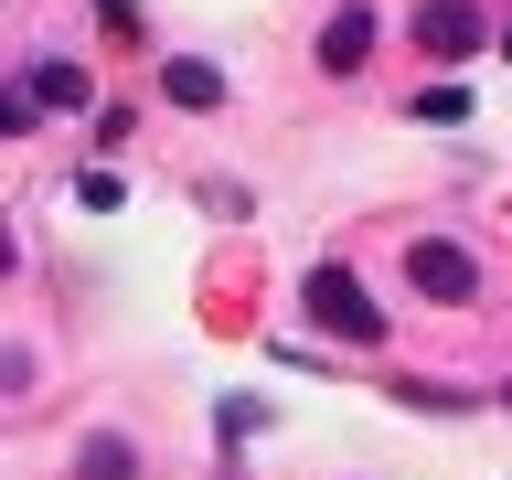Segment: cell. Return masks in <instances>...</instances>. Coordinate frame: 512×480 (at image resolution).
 <instances>
[{
  "instance_id": "cell-1",
  "label": "cell",
  "mask_w": 512,
  "mask_h": 480,
  "mask_svg": "<svg viewBox=\"0 0 512 480\" xmlns=\"http://www.w3.org/2000/svg\"><path fill=\"white\" fill-rule=\"evenodd\" d=\"M299 310H310L320 331H331V342H384V310H374V288L352 278V267H331V256H320L310 278H299Z\"/></svg>"
},
{
  "instance_id": "cell-2",
  "label": "cell",
  "mask_w": 512,
  "mask_h": 480,
  "mask_svg": "<svg viewBox=\"0 0 512 480\" xmlns=\"http://www.w3.org/2000/svg\"><path fill=\"white\" fill-rule=\"evenodd\" d=\"M406 278H416V299H438V310H459L480 288V267H470V246H448V235H427V246H406Z\"/></svg>"
},
{
  "instance_id": "cell-3",
  "label": "cell",
  "mask_w": 512,
  "mask_h": 480,
  "mask_svg": "<svg viewBox=\"0 0 512 480\" xmlns=\"http://www.w3.org/2000/svg\"><path fill=\"white\" fill-rule=\"evenodd\" d=\"M416 43H427L438 64H459V54L491 43V11H480V0H427V11H416Z\"/></svg>"
},
{
  "instance_id": "cell-4",
  "label": "cell",
  "mask_w": 512,
  "mask_h": 480,
  "mask_svg": "<svg viewBox=\"0 0 512 480\" xmlns=\"http://www.w3.org/2000/svg\"><path fill=\"white\" fill-rule=\"evenodd\" d=\"M160 96L192 107V118H214V107H224V75H214L203 54H171V64H160Z\"/></svg>"
},
{
  "instance_id": "cell-5",
  "label": "cell",
  "mask_w": 512,
  "mask_h": 480,
  "mask_svg": "<svg viewBox=\"0 0 512 480\" xmlns=\"http://www.w3.org/2000/svg\"><path fill=\"white\" fill-rule=\"evenodd\" d=\"M363 54H374V11H342V22L320 32V64H331V75H352Z\"/></svg>"
},
{
  "instance_id": "cell-6",
  "label": "cell",
  "mask_w": 512,
  "mask_h": 480,
  "mask_svg": "<svg viewBox=\"0 0 512 480\" xmlns=\"http://www.w3.org/2000/svg\"><path fill=\"white\" fill-rule=\"evenodd\" d=\"M22 96H43V107H86V64H32V75H22Z\"/></svg>"
},
{
  "instance_id": "cell-7",
  "label": "cell",
  "mask_w": 512,
  "mask_h": 480,
  "mask_svg": "<svg viewBox=\"0 0 512 480\" xmlns=\"http://www.w3.org/2000/svg\"><path fill=\"white\" fill-rule=\"evenodd\" d=\"M128 470H139L128 438H86V459H75V480H128Z\"/></svg>"
},
{
  "instance_id": "cell-8",
  "label": "cell",
  "mask_w": 512,
  "mask_h": 480,
  "mask_svg": "<svg viewBox=\"0 0 512 480\" xmlns=\"http://www.w3.org/2000/svg\"><path fill=\"white\" fill-rule=\"evenodd\" d=\"M416 118H427V128H459V118H470V96H459V86H427V96H416Z\"/></svg>"
},
{
  "instance_id": "cell-9",
  "label": "cell",
  "mask_w": 512,
  "mask_h": 480,
  "mask_svg": "<svg viewBox=\"0 0 512 480\" xmlns=\"http://www.w3.org/2000/svg\"><path fill=\"white\" fill-rule=\"evenodd\" d=\"M107 22H118V32H128V22H139V0H107Z\"/></svg>"
},
{
  "instance_id": "cell-10",
  "label": "cell",
  "mask_w": 512,
  "mask_h": 480,
  "mask_svg": "<svg viewBox=\"0 0 512 480\" xmlns=\"http://www.w3.org/2000/svg\"><path fill=\"white\" fill-rule=\"evenodd\" d=\"M502 406H512V395H502Z\"/></svg>"
}]
</instances>
